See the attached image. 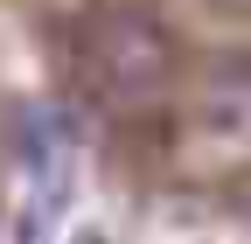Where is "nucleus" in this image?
<instances>
[{"label": "nucleus", "instance_id": "nucleus-1", "mask_svg": "<svg viewBox=\"0 0 251 244\" xmlns=\"http://www.w3.org/2000/svg\"><path fill=\"white\" fill-rule=\"evenodd\" d=\"M21 168L42 189V202H70V119L49 105L21 112Z\"/></svg>", "mask_w": 251, "mask_h": 244}]
</instances>
